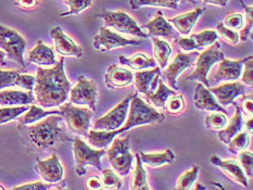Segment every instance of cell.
<instances>
[{
    "label": "cell",
    "mask_w": 253,
    "mask_h": 190,
    "mask_svg": "<svg viewBox=\"0 0 253 190\" xmlns=\"http://www.w3.org/2000/svg\"><path fill=\"white\" fill-rule=\"evenodd\" d=\"M35 101L42 108L60 107L67 101L72 84L64 72L63 57L51 69L38 68L36 74Z\"/></svg>",
    "instance_id": "obj_1"
},
{
    "label": "cell",
    "mask_w": 253,
    "mask_h": 190,
    "mask_svg": "<svg viewBox=\"0 0 253 190\" xmlns=\"http://www.w3.org/2000/svg\"><path fill=\"white\" fill-rule=\"evenodd\" d=\"M164 119H166V116L163 113L158 112L155 108L148 105L135 94L129 103L127 118L122 127L117 130H111V132L92 129L88 132L87 138L91 146L98 149H106L118 135L127 132L133 127L141 126V125L162 123Z\"/></svg>",
    "instance_id": "obj_2"
},
{
    "label": "cell",
    "mask_w": 253,
    "mask_h": 190,
    "mask_svg": "<svg viewBox=\"0 0 253 190\" xmlns=\"http://www.w3.org/2000/svg\"><path fill=\"white\" fill-rule=\"evenodd\" d=\"M62 119V116L51 114L35 125L19 124L18 129L24 145L35 150H45L70 140L63 128L60 127Z\"/></svg>",
    "instance_id": "obj_3"
},
{
    "label": "cell",
    "mask_w": 253,
    "mask_h": 190,
    "mask_svg": "<svg viewBox=\"0 0 253 190\" xmlns=\"http://www.w3.org/2000/svg\"><path fill=\"white\" fill-rule=\"evenodd\" d=\"M224 58L225 54L221 50V43L215 41L213 45L209 46L206 50H203V52L198 54L195 61L196 69L187 77V80H198L208 87V88H210L211 85L208 79V74L213 65L222 61Z\"/></svg>",
    "instance_id": "obj_4"
},
{
    "label": "cell",
    "mask_w": 253,
    "mask_h": 190,
    "mask_svg": "<svg viewBox=\"0 0 253 190\" xmlns=\"http://www.w3.org/2000/svg\"><path fill=\"white\" fill-rule=\"evenodd\" d=\"M129 139L130 136H126L124 138L115 137L106 153L113 170L117 171L121 176L128 175L133 166L134 155L130 153L129 150Z\"/></svg>",
    "instance_id": "obj_5"
},
{
    "label": "cell",
    "mask_w": 253,
    "mask_h": 190,
    "mask_svg": "<svg viewBox=\"0 0 253 190\" xmlns=\"http://www.w3.org/2000/svg\"><path fill=\"white\" fill-rule=\"evenodd\" d=\"M59 111L60 115L63 117L71 132L87 136L90 128L92 110L89 108L75 107L72 102H64L60 106Z\"/></svg>",
    "instance_id": "obj_6"
},
{
    "label": "cell",
    "mask_w": 253,
    "mask_h": 190,
    "mask_svg": "<svg viewBox=\"0 0 253 190\" xmlns=\"http://www.w3.org/2000/svg\"><path fill=\"white\" fill-rule=\"evenodd\" d=\"M73 153L75 160V172L79 176L86 174V166L90 165L97 170H101V157L107 153L106 149H91L81 138L73 140Z\"/></svg>",
    "instance_id": "obj_7"
},
{
    "label": "cell",
    "mask_w": 253,
    "mask_h": 190,
    "mask_svg": "<svg viewBox=\"0 0 253 190\" xmlns=\"http://www.w3.org/2000/svg\"><path fill=\"white\" fill-rule=\"evenodd\" d=\"M0 48L10 60H13L22 68L26 67L24 61L26 40L20 33L0 24Z\"/></svg>",
    "instance_id": "obj_8"
},
{
    "label": "cell",
    "mask_w": 253,
    "mask_h": 190,
    "mask_svg": "<svg viewBox=\"0 0 253 190\" xmlns=\"http://www.w3.org/2000/svg\"><path fill=\"white\" fill-rule=\"evenodd\" d=\"M97 18L103 20L106 27H113L121 33L129 34L131 36L148 38V35L140 29L136 21L123 11H108L103 10L101 13L97 14Z\"/></svg>",
    "instance_id": "obj_9"
},
{
    "label": "cell",
    "mask_w": 253,
    "mask_h": 190,
    "mask_svg": "<svg viewBox=\"0 0 253 190\" xmlns=\"http://www.w3.org/2000/svg\"><path fill=\"white\" fill-rule=\"evenodd\" d=\"M70 100L73 105L88 106L90 110L96 111L98 100V87L92 79L80 76L78 83L70 90Z\"/></svg>",
    "instance_id": "obj_10"
},
{
    "label": "cell",
    "mask_w": 253,
    "mask_h": 190,
    "mask_svg": "<svg viewBox=\"0 0 253 190\" xmlns=\"http://www.w3.org/2000/svg\"><path fill=\"white\" fill-rule=\"evenodd\" d=\"M134 95H128L127 97H125V99L121 101L118 106H115L111 111H109L106 114V115L98 118L96 123L93 124L92 129L111 132V130H117L122 127L126 121V118H127L129 103L130 100L133 99Z\"/></svg>",
    "instance_id": "obj_11"
},
{
    "label": "cell",
    "mask_w": 253,
    "mask_h": 190,
    "mask_svg": "<svg viewBox=\"0 0 253 190\" xmlns=\"http://www.w3.org/2000/svg\"><path fill=\"white\" fill-rule=\"evenodd\" d=\"M142 41L137 39H127L117 33L110 31L106 26L101 27L99 33L93 38V48L99 51H110L117 48L126 46H138Z\"/></svg>",
    "instance_id": "obj_12"
},
{
    "label": "cell",
    "mask_w": 253,
    "mask_h": 190,
    "mask_svg": "<svg viewBox=\"0 0 253 190\" xmlns=\"http://www.w3.org/2000/svg\"><path fill=\"white\" fill-rule=\"evenodd\" d=\"M199 52H191V53H183L178 52L173 60V62H170L168 68L163 69L164 72L162 73V76L164 79L169 81L170 88L174 90H177V77L186 71L191 65L195 64L196 59L198 57Z\"/></svg>",
    "instance_id": "obj_13"
},
{
    "label": "cell",
    "mask_w": 253,
    "mask_h": 190,
    "mask_svg": "<svg viewBox=\"0 0 253 190\" xmlns=\"http://www.w3.org/2000/svg\"><path fill=\"white\" fill-rule=\"evenodd\" d=\"M140 29L148 31V36L151 37H158V38H164L167 40H174L176 38L179 37L180 34L175 30V27L164 18L163 13L161 11H158L156 13L155 18L147 24L142 25Z\"/></svg>",
    "instance_id": "obj_14"
},
{
    "label": "cell",
    "mask_w": 253,
    "mask_h": 190,
    "mask_svg": "<svg viewBox=\"0 0 253 190\" xmlns=\"http://www.w3.org/2000/svg\"><path fill=\"white\" fill-rule=\"evenodd\" d=\"M36 172L40 174L43 181L50 184L61 183L64 175L63 166L56 153H53L47 160H38L35 165Z\"/></svg>",
    "instance_id": "obj_15"
},
{
    "label": "cell",
    "mask_w": 253,
    "mask_h": 190,
    "mask_svg": "<svg viewBox=\"0 0 253 190\" xmlns=\"http://www.w3.org/2000/svg\"><path fill=\"white\" fill-rule=\"evenodd\" d=\"M249 59H252V56L239 60H227L224 58L222 61H219L215 72L212 75L214 81H235L239 79L244 64Z\"/></svg>",
    "instance_id": "obj_16"
},
{
    "label": "cell",
    "mask_w": 253,
    "mask_h": 190,
    "mask_svg": "<svg viewBox=\"0 0 253 190\" xmlns=\"http://www.w3.org/2000/svg\"><path fill=\"white\" fill-rule=\"evenodd\" d=\"M50 36L54 43V49L62 57H83V48L76 45L71 38L64 34V32L60 26H56L50 31Z\"/></svg>",
    "instance_id": "obj_17"
},
{
    "label": "cell",
    "mask_w": 253,
    "mask_h": 190,
    "mask_svg": "<svg viewBox=\"0 0 253 190\" xmlns=\"http://www.w3.org/2000/svg\"><path fill=\"white\" fill-rule=\"evenodd\" d=\"M194 103L198 110L209 111V112H222L227 114V110H225L223 106L219 105L215 97L210 91V89L203 85L202 83H198L195 88L194 94Z\"/></svg>",
    "instance_id": "obj_18"
},
{
    "label": "cell",
    "mask_w": 253,
    "mask_h": 190,
    "mask_svg": "<svg viewBox=\"0 0 253 190\" xmlns=\"http://www.w3.org/2000/svg\"><path fill=\"white\" fill-rule=\"evenodd\" d=\"M210 91L215 97V99L221 106L227 107L235 101L236 98L245 94L246 87L245 84L240 81H233V83H227L219 85L217 87H210Z\"/></svg>",
    "instance_id": "obj_19"
},
{
    "label": "cell",
    "mask_w": 253,
    "mask_h": 190,
    "mask_svg": "<svg viewBox=\"0 0 253 190\" xmlns=\"http://www.w3.org/2000/svg\"><path fill=\"white\" fill-rule=\"evenodd\" d=\"M210 161L212 164L217 166L218 168H221L224 173V175H226L227 178L232 179L233 182L241 185V186H244L245 188H248V179H247V176L243 170V167L240 166V164L237 161H234V160L224 161L217 155H212Z\"/></svg>",
    "instance_id": "obj_20"
},
{
    "label": "cell",
    "mask_w": 253,
    "mask_h": 190,
    "mask_svg": "<svg viewBox=\"0 0 253 190\" xmlns=\"http://www.w3.org/2000/svg\"><path fill=\"white\" fill-rule=\"evenodd\" d=\"M134 81V74L129 70L111 64L104 74V84L108 88L120 89L127 87Z\"/></svg>",
    "instance_id": "obj_21"
},
{
    "label": "cell",
    "mask_w": 253,
    "mask_h": 190,
    "mask_svg": "<svg viewBox=\"0 0 253 190\" xmlns=\"http://www.w3.org/2000/svg\"><path fill=\"white\" fill-rule=\"evenodd\" d=\"M161 69L159 67L153 68L151 71H138V72H136L134 75V80L137 91L146 96L152 94L157 89Z\"/></svg>",
    "instance_id": "obj_22"
},
{
    "label": "cell",
    "mask_w": 253,
    "mask_h": 190,
    "mask_svg": "<svg viewBox=\"0 0 253 190\" xmlns=\"http://www.w3.org/2000/svg\"><path fill=\"white\" fill-rule=\"evenodd\" d=\"M205 12V9L197 8L195 10L190 11L184 14H179L173 16V18L169 19L168 21L170 24H173L175 30L177 31L180 35H189L191 30L194 29L197 21L199 20L200 16Z\"/></svg>",
    "instance_id": "obj_23"
},
{
    "label": "cell",
    "mask_w": 253,
    "mask_h": 190,
    "mask_svg": "<svg viewBox=\"0 0 253 190\" xmlns=\"http://www.w3.org/2000/svg\"><path fill=\"white\" fill-rule=\"evenodd\" d=\"M29 62L40 65V67H51L57 63V60L53 49L45 45L42 40L40 39L29 53Z\"/></svg>",
    "instance_id": "obj_24"
},
{
    "label": "cell",
    "mask_w": 253,
    "mask_h": 190,
    "mask_svg": "<svg viewBox=\"0 0 253 190\" xmlns=\"http://www.w3.org/2000/svg\"><path fill=\"white\" fill-rule=\"evenodd\" d=\"M232 105L235 106L234 116L230 118V121L228 124H226V126H225L223 129L218 130V134H217V138L225 145H227L230 141V139H232L234 136H236L238 133H240L244 127V118H243V114H241L240 108L238 107L237 103L235 102H233Z\"/></svg>",
    "instance_id": "obj_25"
},
{
    "label": "cell",
    "mask_w": 253,
    "mask_h": 190,
    "mask_svg": "<svg viewBox=\"0 0 253 190\" xmlns=\"http://www.w3.org/2000/svg\"><path fill=\"white\" fill-rule=\"evenodd\" d=\"M34 102L35 96L33 95V91H0V106H30Z\"/></svg>",
    "instance_id": "obj_26"
},
{
    "label": "cell",
    "mask_w": 253,
    "mask_h": 190,
    "mask_svg": "<svg viewBox=\"0 0 253 190\" xmlns=\"http://www.w3.org/2000/svg\"><path fill=\"white\" fill-rule=\"evenodd\" d=\"M139 155L142 163L153 168L161 167L167 164H172L175 161V154L169 149H167L164 152H161V153H145V152H140Z\"/></svg>",
    "instance_id": "obj_27"
},
{
    "label": "cell",
    "mask_w": 253,
    "mask_h": 190,
    "mask_svg": "<svg viewBox=\"0 0 253 190\" xmlns=\"http://www.w3.org/2000/svg\"><path fill=\"white\" fill-rule=\"evenodd\" d=\"M152 42L153 54H155V59L159 64V68L161 70L166 69L169 63V58L172 53V48H170L168 41L162 40L158 37H152Z\"/></svg>",
    "instance_id": "obj_28"
},
{
    "label": "cell",
    "mask_w": 253,
    "mask_h": 190,
    "mask_svg": "<svg viewBox=\"0 0 253 190\" xmlns=\"http://www.w3.org/2000/svg\"><path fill=\"white\" fill-rule=\"evenodd\" d=\"M121 64L123 65H127V67L134 69L136 71H141V70H146V69H150V68H156L158 67L156 60L147 58L144 53L138 52L134 54L133 57L130 58H125L123 56H121L119 58Z\"/></svg>",
    "instance_id": "obj_29"
},
{
    "label": "cell",
    "mask_w": 253,
    "mask_h": 190,
    "mask_svg": "<svg viewBox=\"0 0 253 190\" xmlns=\"http://www.w3.org/2000/svg\"><path fill=\"white\" fill-rule=\"evenodd\" d=\"M136 167L130 179L129 188L131 190H150L147 182V173L145 167L142 166V162L139 153H136Z\"/></svg>",
    "instance_id": "obj_30"
},
{
    "label": "cell",
    "mask_w": 253,
    "mask_h": 190,
    "mask_svg": "<svg viewBox=\"0 0 253 190\" xmlns=\"http://www.w3.org/2000/svg\"><path fill=\"white\" fill-rule=\"evenodd\" d=\"M176 94H177L176 90L169 88V87L160 79L158 81L157 89L153 91L152 94L148 95L147 98L149 99V101L152 103L153 106H156L158 108H164L170 96L176 95Z\"/></svg>",
    "instance_id": "obj_31"
},
{
    "label": "cell",
    "mask_w": 253,
    "mask_h": 190,
    "mask_svg": "<svg viewBox=\"0 0 253 190\" xmlns=\"http://www.w3.org/2000/svg\"><path fill=\"white\" fill-rule=\"evenodd\" d=\"M51 114H60V111L59 110L47 111V110H43V109L41 107L30 106L29 110H27L25 113H23V115L18 117V122L21 125H30L32 123L41 121L42 118L46 117L48 115H51Z\"/></svg>",
    "instance_id": "obj_32"
},
{
    "label": "cell",
    "mask_w": 253,
    "mask_h": 190,
    "mask_svg": "<svg viewBox=\"0 0 253 190\" xmlns=\"http://www.w3.org/2000/svg\"><path fill=\"white\" fill-rule=\"evenodd\" d=\"M184 0H129L130 7L134 10H138L141 7H160L169 9H177L179 2Z\"/></svg>",
    "instance_id": "obj_33"
},
{
    "label": "cell",
    "mask_w": 253,
    "mask_h": 190,
    "mask_svg": "<svg viewBox=\"0 0 253 190\" xmlns=\"http://www.w3.org/2000/svg\"><path fill=\"white\" fill-rule=\"evenodd\" d=\"M190 37L194 38V40L196 41L198 50H202V49L208 48L209 46L213 45V43L217 40L218 35L215 31L206 30L200 33L192 34Z\"/></svg>",
    "instance_id": "obj_34"
},
{
    "label": "cell",
    "mask_w": 253,
    "mask_h": 190,
    "mask_svg": "<svg viewBox=\"0 0 253 190\" xmlns=\"http://www.w3.org/2000/svg\"><path fill=\"white\" fill-rule=\"evenodd\" d=\"M199 171H200L199 165H195L190 171L184 173L183 175H180L177 179V184H176L175 189L177 190L191 189L197 181L198 175H199Z\"/></svg>",
    "instance_id": "obj_35"
},
{
    "label": "cell",
    "mask_w": 253,
    "mask_h": 190,
    "mask_svg": "<svg viewBox=\"0 0 253 190\" xmlns=\"http://www.w3.org/2000/svg\"><path fill=\"white\" fill-rule=\"evenodd\" d=\"M30 106H16L0 108V125L8 123L18 118L22 114L29 110Z\"/></svg>",
    "instance_id": "obj_36"
},
{
    "label": "cell",
    "mask_w": 253,
    "mask_h": 190,
    "mask_svg": "<svg viewBox=\"0 0 253 190\" xmlns=\"http://www.w3.org/2000/svg\"><path fill=\"white\" fill-rule=\"evenodd\" d=\"M228 145V150L234 154L239 153L240 151L246 150L250 145V137L248 132H240L230 139Z\"/></svg>",
    "instance_id": "obj_37"
},
{
    "label": "cell",
    "mask_w": 253,
    "mask_h": 190,
    "mask_svg": "<svg viewBox=\"0 0 253 190\" xmlns=\"http://www.w3.org/2000/svg\"><path fill=\"white\" fill-rule=\"evenodd\" d=\"M63 1L65 4H68L69 11L60 14L61 18L69 15L80 14L81 12H83L85 9L89 8L92 4V0H63Z\"/></svg>",
    "instance_id": "obj_38"
},
{
    "label": "cell",
    "mask_w": 253,
    "mask_h": 190,
    "mask_svg": "<svg viewBox=\"0 0 253 190\" xmlns=\"http://www.w3.org/2000/svg\"><path fill=\"white\" fill-rule=\"evenodd\" d=\"M205 124L209 130H216V132H218V130H221L226 126L227 118L222 112L212 113L206 116Z\"/></svg>",
    "instance_id": "obj_39"
},
{
    "label": "cell",
    "mask_w": 253,
    "mask_h": 190,
    "mask_svg": "<svg viewBox=\"0 0 253 190\" xmlns=\"http://www.w3.org/2000/svg\"><path fill=\"white\" fill-rule=\"evenodd\" d=\"M218 37H221L222 39L228 43L230 46H236L240 41L239 38V33L235 30L228 29V27L225 26L223 23H219L216 26V31Z\"/></svg>",
    "instance_id": "obj_40"
},
{
    "label": "cell",
    "mask_w": 253,
    "mask_h": 190,
    "mask_svg": "<svg viewBox=\"0 0 253 190\" xmlns=\"http://www.w3.org/2000/svg\"><path fill=\"white\" fill-rule=\"evenodd\" d=\"M102 188L106 189H120L122 187V179H121L114 171L107 168L102 170Z\"/></svg>",
    "instance_id": "obj_41"
},
{
    "label": "cell",
    "mask_w": 253,
    "mask_h": 190,
    "mask_svg": "<svg viewBox=\"0 0 253 190\" xmlns=\"http://www.w3.org/2000/svg\"><path fill=\"white\" fill-rule=\"evenodd\" d=\"M241 4H243V7L245 9V12H246V22L243 26V29L240 30L239 33V38L241 41H246L248 39L249 36H251V30H252V18H253V7L252 5H247L243 0H241Z\"/></svg>",
    "instance_id": "obj_42"
},
{
    "label": "cell",
    "mask_w": 253,
    "mask_h": 190,
    "mask_svg": "<svg viewBox=\"0 0 253 190\" xmlns=\"http://www.w3.org/2000/svg\"><path fill=\"white\" fill-rule=\"evenodd\" d=\"M166 110L168 113L172 114V115H176V114H179L184 111L185 109V101H184V98L181 95H174V96H170L166 106Z\"/></svg>",
    "instance_id": "obj_43"
},
{
    "label": "cell",
    "mask_w": 253,
    "mask_h": 190,
    "mask_svg": "<svg viewBox=\"0 0 253 190\" xmlns=\"http://www.w3.org/2000/svg\"><path fill=\"white\" fill-rule=\"evenodd\" d=\"M237 154H238V159L240 162V166L243 167L246 176L252 177V174H253V154H252V152L243 150Z\"/></svg>",
    "instance_id": "obj_44"
},
{
    "label": "cell",
    "mask_w": 253,
    "mask_h": 190,
    "mask_svg": "<svg viewBox=\"0 0 253 190\" xmlns=\"http://www.w3.org/2000/svg\"><path fill=\"white\" fill-rule=\"evenodd\" d=\"M21 74V71L11 70L2 71L0 70V90L7 87L15 86V79Z\"/></svg>",
    "instance_id": "obj_45"
},
{
    "label": "cell",
    "mask_w": 253,
    "mask_h": 190,
    "mask_svg": "<svg viewBox=\"0 0 253 190\" xmlns=\"http://www.w3.org/2000/svg\"><path fill=\"white\" fill-rule=\"evenodd\" d=\"M223 24L235 31H240L245 24V16L241 13H230L225 16Z\"/></svg>",
    "instance_id": "obj_46"
},
{
    "label": "cell",
    "mask_w": 253,
    "mask_h": 190,
    "mask_svg": "<svg viewBox=\"0 0 253 190\" xmlns=\"http://www.w3.org/2000/svg\"><path fill=\"white\" fill-rule=\"evenodd\" d=\"M36 83V78L34 76L29 75V74H20L15 79V86L22 87L27 91H33L34 90Z\"/></svg>",
    "instance_id": "obj_47"
},
{
    "label": "cell",
    "mask_w": 253,
    "mask_h": 190,
    "mask_svg": "<svg viewBox=\"0 0 253 190\" xmlns=\"http://www.w3.org/2000/svg\"><path fill=\"white\" fill-rule=\"evenodd\" d=\"M174 41L176 45H178L181 50H184L185 52L198 50L197 43L194 40V38H191V37H180L179 36L176 38V39H174Z\"/></svg>",
    "instance_id": "obj_48"
},
{
    "label": "cell",
    "mask_w": 253,
    "mask_h": 190,
    "mask_svg": "<svg viewBox=\"0 0 253 190\" xmlns=\"http://www.w3.org/2000/svg\"><path fill=\"white\" fill-rule=\"evenodd\" d=\"M57 184H45L42 182H36V183H29L24 184L22 186H16L13 188V190H47L56 187ZM58 188V187H56Z\"/></svg>",
    "instance_id": "obj_49"
},
{
    "label": "cell",
    "mask_w": 253,
    "mask_h": 190,
    "mask_svg": "<svg viewBox=\"0 0 253 190\" xmlns=\"http://www.w3.org/2000/svg\"><path fill=\"white\" fill-rule=\"evenodd\" d=\"M244 71L241 72V80H243V84L247 86H252L253 85V76H252V71H253V62L252 59H249L244 64Z\"/></svg>",
    "instance_id": "obj_50"
},
{
    "label": "cell",
    "mask_w": 253,
    "mask_h": 190,
    "mask_svg": "<svg viewBox=\"0 0 253 190\" xmlns=\"http://www.w3.org/2000/svg\"><path fill=\"white\" fill-rule=\"evenodd\" d=\"M240 103H241V109L246 115L248 116H252L253 114V101H252V96H244L240 99Z\"/></svg>",
    "instance_id": "obj_51"
},
{
    "label": "cell",
    "mask_w": 253,
    "mask_h": 190,
    "mask_svg": "<svg viewBox=\"0 0 253 190\" xmlns=\"http://www.w3.org/2000/svg\"><path fill=\"white\" fill-rule=\"evenodd\" d=\"M16 7L23 10H32L40 4V0H15Z\"/></svg>",
    "instance_id": "obj_52"
},
{
    "label": "cell",
    "mask_w": 253,
    "mask_h": 190,
    "mask_svg": "<svg viewBox=\"0 0 253 190\" xmlns=\"http://www.w3.org/2000/svg\"><path fill=\"white\" fill-rule=\"evenodd\" d=\"M87 189H100L102 188V182L98 176H90L86 181Z\"/></svg>",
    "instance_id": "obj_53"
},
{
    "label": "cell",
    "mask_w": 253,
    "mask_h": 190,
    "mask_svg": "<svg viewBox=\"0 0 253 190\" xmlns=\"http://www.w3.org/2000/svg\"><path fill=\"white\" fill-rule=\"evenodd\" d=\"M203 2L207 4H213V5H217V7H226L227 3L229 2V0H202Z\"/></svg>",
    "instance_id": "obj_54"
},
{
    "label": "cell",
    "mask_w": 253,
    "mask_h": 190,
    "mask_svg": "<svg viewBox=\"0 0 253 190\" xmlns=\"http://www.w3.org/2000/svg\"><path fill=\"white\" fill-rule=\"evenodd\" d=\"M247 132H248L249 134H252V127H253V119L250 118L248 122H247Z\"/></svg>",
    "instance_id": "obj_55"
},
{
    "label": "cell",
    "mask_w": 253,
    "mask_h": 190,
    "mask_svg": "<svg viewBox=\"0 0 253 190\" xmlns=\"http://www.w3.org/2000/svg\"><path fill=\"white\" fill-rule=\"evenodd\" d=\"M5 52L3 50H0V65H5Z\"/></svg>",
    "instance_id": "obj_56"
},
{
    "label": "cell",
    "mask_w": 253,
    "mask_h": 190,
    "mask_svg": "<svg viewBox=\"0 0 253 190\" xmlns=\"http://www.w3.org/2000/svg\"><path fill=\"white\" fill-rule=\"evenodd\" d=\"M187 1H189L190 3H192V4H195V0H187Z\"/></svg>",
    "instance_id": "obj_57"
},
{
    "label": "cell",
    "mask_w": 253,
    "mask_h": 190,
    "mask_svg": "<svg viewBox=\"0 0 253 190\" xmlns=\"http://www.w3.org/2000/svg\"><path fill=\"white\" fill-rule=\"evenodd\" d=\"M0 189H1V190H3V189H4V188H3V187H2V186H0Z\"/></svg>",
    "instance_id": "obj_58"
}]
</instances>
